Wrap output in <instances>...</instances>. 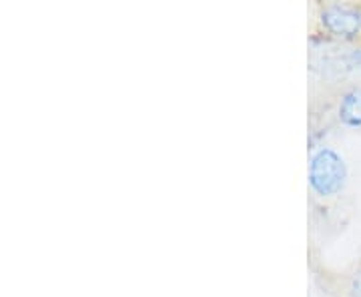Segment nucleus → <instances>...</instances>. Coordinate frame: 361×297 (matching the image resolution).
<instances>
[{
    "label": "nucleus",
    "mask_w": 361,
    "mask_h": 297,
    "mask_svg": "<svg viewBox=\"0 0 361 297\" xmlns=\"http://www.w3.org/2000/svg\"><path fill=\"white\" fill-rule=\"evenodd\" d=\"M351 59L357 63V65H361V49H357V51H353V54H351Z\"/></svg>",
    "instance_id": "nucleus-5"
},
{
    "label": "nucleus",
    "mask_w": 361,
    "mask_h": 297,
    "mask_svg": "<svg viewBox=\"0 0 361 297\" xmlns=\"http://www.w3.org/2000/svg\"><path fill=\"white\" fill-rule=\"evenodd\" d=\"M337 116L341 125L349 129H360L361 127V89H351L343 92L341 101L337 104Z\"/></svg>",
    "instance_id": "nucleus-3"
},
{
    "label": "nucleus",
    "mask_w": 361,
    "mask_h": 297,
    "mask_svg": "<svg viewBox=\"0 0 361 297\" xmlns=\"http://www.w3.org/2000/svg\"><path fill=\"white\" fill-rule=\"evenodd\" d=\"M349 296L361 297V269H357L355 275L351 277V284H349Z\"/></svg>",
    "instance_id": "nucleus-4"
},
{
    "label": "nucleus",
    "mask_w": 361,
    "mask_h": 297,
    "mask_svg": "<svg viewBox=\"0 0 361 297\" xmlns=\"http://www.w3.org/2000/svg\"><path fill=\"white\" fill-rule=\"evenodd\" d=\"M319 23L336 39H357L361 35V6L334 2L323 6Z\"/></svg>",
    "instance_id": "nucleus-2"
},
{
    "label": "nucleus",
    "mask_w": 361,
    "mask_h": 297,
    "mask_svg": "<svg viewBox=\"0 0 361 297\" xmlns=\"http://www.w3.org/2000/svg\"><path fill=\"white\" fill-rule=\"evenodd\" d=\"M310 189L322 199L336 197L348 183V163L331 147H319L313 151L307 171Z\"/></svg>",
    "instance_id": "nucleus-1"
}]
</instances>
